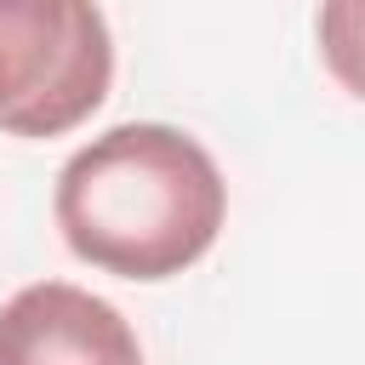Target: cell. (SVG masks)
Returning a JSON list of instances; mask_svg holds the SVG:
<instances>
[{
	"label": "cell",
	"instance_id": "6da1fadb",
	"mask_svg": "<svg viewBox=\"0 0 365 365\" xmlns=\"http://www.w3.org/2000/svg\"><path fill=\"white\" fill-rule=\"evenodd\" d=\"M51 211L80 262L120 279H171L217 245L228 182L200 137L131 120L68 154Z\"/></svg>",
	"mask_w": 365,
	"mask_h": 365
},
{
	"label": "cell",
	"instance_id": "7a4b0ae2",
	"mask_svg": "<svg viewBox=\"0 0 365 365\" xmlns=\"http://www.w3.org/2000/svg\"><path fill=\"white\" fill-rule=\"evenodd\" d=\"M114 80L108 17L86 0H0V131L63 137Z\"/></svg>",
	"mask_w": 365,
	"mask_h": 365
},
{
	"label": "cell",
	"instance_id": "3957f363",
	"mask_svg": "<svg viewBox=\"0 0 365 365\" xmlns=\"http://www.w3.org/2000/svg\"><path fill=\"white\" fill-rule=\"evenodd\" d=\"M0 365H143V342L114 302L40 279L0 308Z\"/></svg>",
	"mask_w": 365,
	"mask_h": 365
}]
</instances>
